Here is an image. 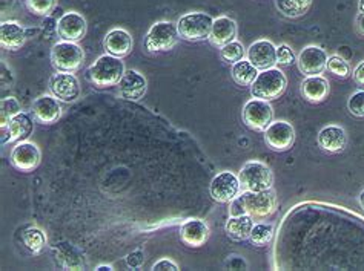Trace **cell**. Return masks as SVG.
<instances>
[{"instance_id": "obj_1", "label": "cell", "mask_w": 364, "mask_h": 271, "mask_svg": "<svg viewBox=\"0 0 364 271\" xmlns=\"http://www.w3.org/2000/svg\"><path fill=\"white\" fill-rule=\"evenodd\" d=\"M277 209L274 189L263 192H245L231 202V216L251 215L252 218H266Z\"/></svg>"}, {"instance_id": "obj_2", "label": "cell", "mask_w": 364, "mask_h": 271, "mask_svg": "<svg viewBox=\"0 0 364 271\" xmlns=\"http://www.w3.org/2000/svg\"><path fill=\"white\" fill-rule=\"evenodd\" d=\"M124 71L127 70H124L122 59L111 54H105L90 66L88 79L99 89L112 88V86L120 83Z\"/></svg>"}, {"instance_id": "obj_3", "label": "cell", "mask_w": 364, "mask_h": 271, "mask_svg": "<svg viewBox=\"0 0 364 271\" xmlns=\"http://www.w3.org/2000/svg\"><path fill=\"white\" fill-rule=\"evenodd\" d=\"M287 79L283 71L279 67L260 71L255 82L251 84V94L254 99H260L266 101L277 100L286 91Z\"/></svg>"}, {"instance_id": "obj_4", "label": "cell", "mask_w": 364, "mask_h": 271, "mask_svg": "<svg viewBox=\"0 0 364 271\" xmlns=\"http://www.w3.org/2000/svg\"><path fill=\"white\" fill-rule=\"evenodd\" d=\"M214 18L206 13L196 11L181 16L177 22V31L180 38L186 42L206 40L213 31Z\"/></svg>"}, {"instance_id": "obj_5", "label": "cell", "mask_w": 364, "mask_h": 271, "mask_svg": "<svg viewBox=\"0 0 364 271\" xmlns=\"http://www.w3.org/2000/svg\"><path fill=\"white\" fill-rule=\"evenodd\" d=\"M85 60L82 48L74 42H59L51 50V65L57 72H77Z\"/></svg>"}, {"instance_id": "obj_6", "label": "cell", "mask_w": 364, "mask_h": 271, "mask_svg": "<svg viewBox=\"0 0 364 271\" xmlns=\"http://www.w3.org/2000/svg\"><path fill=\"white\" fill-rule=\"evenodd\" d=\"M242 190L245 192H263L267 189H272L274 184V173L262 161H249L242 167L240 173Z\"/></svg>"}, {"instance_id": "obj_7", "label": "cell", "mask_w": 364, "mask_h": 271, "mask_svg": "<svg viewBox=\"0 0 364 271\" xmlns=\"http://www.w3.org/2000/svg\"><path fill=\"white\" fill-rule=\"evenodd\" d=\"M178 37L177 23L157 22L149 28L145 38V48L149 52H165L176 46Z\"/></svg>"}, {"instance_id": "obj_8", "label": "cell", "mask_w": 364, "mask_h": 271, "mask_svg": "<svg viewBox=\"0 0 364 271\" xmlns=\"http://www.w3.org/2000/svg\"><path fill=\"white\" fill-rule=\"evenodd\" d=\"M274 120V109L269 101L252 99L243 108V121L249 129L264 132Z\"/></svg>"}, {"instance_id": "obj_9", "label": "cell", "mask_w": 364, "mask_h": 271, "mask_svg": "<svg viewBox=\"0 0 364 271\" xmlns=\"http://www.w3.org/2000/svg\"><path fill=\"white\" fill-rule=\"evenodd\" d=\"M210 197L222 204L232 202L242 192V184L238 175L232 172H220L209 186Z\"/></svg>"}, {"instance_id": "obj_10", "label": "cell", "mask_w": 364, "mask_h": 271, "mask_svg": "<svg viewBox=\"0 0 364 271\" xmlns=\"http://www.w3.org/2000/svg\"><path fill=\"white\" fill-rule=\"evenodd\" d=\"M264 141L275 152L289 150L295 143L294 126L287 121H272L264 131Z\"/></svg>"}, {"instance_id": "obj_11", "label": "cell", "mask_w": 364, "mask_h": 271, "mask_svg": "<svg viewBox=\"0 0 364 271\" xmlns=\"http://www.w3.org/2000/svg\"><path fill=\"white\" fill-rule=\"evenodd\" d=\"M34 117L26 112H21L2 126V146L6 143H22L31 137L34 131Z\"/></svg>"}, {"instance_id": "obj_12", "label": "cell", "mask_w": 364, "mask_h": 271, "mask_svg": "<svg viewBox=\"0 0 364 271\" xmlns=\"http://www.w3.org/2000/svg\"><path fill=\"white\" fill-rule=\"evenodd\" d=\"M50 89L59 101L73 103L80 96V83L74 74L55 72L50 79Z\"/></svg>"}, {"instance_id": "obj_13", "label": "cell", "mask_w": 364, "mask_h": 271, "mask_svg": "<svg viewBox=\"0 0 364 271\" xmlns=\"http://www.w3.org/2000/svg\"><path fill=\"white\" fill-rule=\"evenodd\" d=\"M328 52L321 50L320 46H306L300 52L299 59H296V65L299 70L306 75H321L326 70H328Z\"/></svg>"}, {"instance_id": "obj_14", "label": "cell", "mask_w": 364, "mask_h": 271, "mask_svg": "<svg viewBox=\"0 0 364 271\" xmlns=\"http://www.w3.org/2000/svg\"><path fill=\"white\" fill-rule=\"evenodd\" d=\"M55 30H57V35H59L62 40L77 43L86 35L88 25H86V21L82 14L71 11V13L63 14L59 18Z\"/></svg>"}, {"instance_id": "obj_15", "label": "cell", "mask_w": 364, "mask_h": 271, "mask_svg": "<svg viewBox=\"0 0 364 271\" xmlns=\"http://www.w3.org/2000/svg\"><path fill=\"white\" fill-rule=\"evenodd\" d=\"M41 158H42L41 149L37 148L34 143L22 141V143H17L14 146L11 157H9V161H11V164L17 170L33 172L41 164Z\"/></svg>"}, {"instance_id": "obj_16", "label": "cell", "mask_w": 364, "mask_h": 271, "mask_svg": "<svg viewBox=\"0 0 364 271\" xmlns=\"http://www.w3.org/2000/svg\"><path fill=\"white\" fill-rule=\"evenodd\" d=\"M246 57L258 71L271 70L277 65V46L271 40L262 38L249 46Z\"/></svg>"}, {"instance_id": "obj_17", "label": "cell", "mask_w": 364, "mask_h": 271, "mask_svg": "<svg viewBox=\"0 0 364 271\" xmlns=\"http://www.w3.org/2000/svg\"><path fill=\"white\" fill-rule=\"evenodd\" d=\"M119 86V95L124 100L139 101L148 91V82L143 74L136 70L124 71Z\"/></svg>"}, {"instance_id": "obj_18", "label": "cell", "mask_w": 364, "mask_h": 271, "mask_svg": "<svg viewBox=\"0 0 364 271\" xmlns=\"http://www.w3.org/2000/svg\"><path fill=\"white\" fill-rule=\"evenodd\" d=\"M31 115L41 124H54L62 117V108L54 95H41L33 101Z\"/></svg>"}, {"instance_id": "obj_19", "label": "cell", "mask_w": 364, "mask_h": 271, "mask_svg": "<svg viewBox=\"0 0 364 271\" xmlns=\"http://www.w3.org/2000/svg\"><path fill=\"white\" fill-rule=\"evenodd\" d=\"M317 143L321 150L328 153H338L348 146V133L341 126L329 124L320 131Z\"/></svg>"}, {"instance_id": "obj_20", "label": "cell", "mask_w": 364, "mask_h": 271, "mask_svg": "<svg viewBox=\"0 0 364 271\" xmlns=\"http://www.w3.org/2000/svg\"><path fill=\"white\" fill-rule=\"evenodd\" d=\"M237 22L231 17H217L214 18V23H213V31H210V35L208 40L210 42V45L215 46V48H223L225 45L231 43L235 40L237 37Z\"/></svg>"}, {"instance_id": "obj_21", "label": "cell", "mask_w": 364, "mask_h": 271, "mask_svg": "<svg viewBox=\"0 0 364 271\" xmlns=\"http://www.w3.org/2000/svg\"><path fill=\"white\" fill-rule=\"evenodd\" d=\"M103 46L108 54L123 59V57L129 55V52L132 51L134 40L127 30H123V28H114L105 37Z\"/></svg>"}, {"instance_id": "obj_22", "label": "cell", "mask_w": 364, "mask_h": 271, "mask_svg": "<svg viewBox=\"0 0 364 271\" xmlns=\"http://www.w3.org/2000/svg\"><path fill=\"white\" fill-rule=\"evenodd\" d=\"M180 238L189 247H202L209 238V227L202 219H189L181 226Z\"/></svg>"}, {"instance_id": "obj_23", "label": "cell", "mask_w": 364, "mask_h": 271, "mask_svg": "<svg viewBox=\"0 0 364 271\" xmlns=\"http://www.w3.org/2000/svg\"><path fill=\"white\" fill-rule=\"evenodd\" d=\"M53 253L55 258V262L65 270H83L85 268V258L80 251L71 244H62L55 245L53 248Z\"/></svg>"}, {"instance_id": "obj_24", "label": "cell", "mask_w": 364, "mask_h": 271, "mask_svg": "<svg viewBox=\"0 0 364 271\" xmlns=\"http://www.w3.org/2000/svg\"><path fill=\"white\" fill-rule=\"evenodd\" d=\"M301 95L309 103H321L329 95V82L321 75L306 77L301 83Z\"/></svg>"}, {"instance_id": "obj_25", "label": "cell", "mask_w": 364, "mask_h": 271, "mask_svg": "<svg viewBox=\"0 0 364 271\" xmlns=\"http://www.w3.org/2000/svg\"><path fill=\"white\" fill-rule=\"evenodd\" d=\"M25 28L17 22H2L0 25V43L8 51H17L25 45Z\"/></svg>"}, {"instance_id": "obj_26", "label": "cell", "mask_w": 364, "mask_h": 271, "mask_svg": "<svg viewBox=\"0 0 364 271\" xmlns=\"http://www.w3.org/2000/svg\"><path fill=\"white\" fill-rule=\"evenodd\" d=\"M254 226V218L251 215L231 216L226 222V233L234 240H246L251 238Z\"/></svg>"}, {"instance_id": "obj_27", "label": "cell", "mask_w": 364, "mask_h": 271, "mask_svg": "<svg viewBox=\"0 0 364 271\" xmlns=\"http://www.w3.org/2000/svg\"><path fill=\"white\" fill-rule=\"evenodd\" d=\"M258 71L257 67L249 62L247 59L245 60H240L232 65V70H231V75H232V80L238 84V86H251L257 75H258Z\"/></svg>"}, {"instance_id": "obj_28", "label": "cell", "mask_w": 364, "mask_h": 271, "mask_svg": "<svg viewBox=\"0 0 364 271\" xmlns=\"http://www.w3.org/2000/svg\"><path fill=\"white\" fill-rule=\"evenodd\" d=\"M275 6L282 16L296 18L309 11L312 6V0H275Z\"/></svg>"}, {"instance_id": "obj_29", "label": "cell", "mask_w": 364, "mask_h": 271, "mask_svg": "<svg viewBox=\"0 0 364 271\" xmlns=\"http://www.w3.org/2000/svg\"><path fill=\"white\" fill-rule=\"evenodd\" d=\"M22 240L25 247L34 255H39L43 250V247L46 245V236L43 231L37 227L26 228L22 235Z\"/></svg>"}, {"instance_id": "obj_30", "label": "cell", "mask_w": 364, "mask_h": 271, "mask_svg": "<svg viewBox=\"0 0 364 271\" xmlns=\"http://www.w3.org/2000/svg\"><path fill=\"white\" fill-rule=\"evenodd\" d=\"M246 54H247V51L245 50L243 43L237 42V40L225 45L223 48H220V57H222L223 62H226L229 65H234L237 62L243 60Z\"/></svg>"}, {"instance_id": "obj_31", "label": "cell", "mask_w": 364, "mask_h": 271, "mask_svg": "<svg viewBox=\"0 0 364 271\" xmlns=\"http://www.w3.org/2000/svg\"><path fill=\"white\" fill-rule=\"evenodd\" d=\"M274 238V226L269 224V222H262V224H255L252 228V233H251V242L254 245L258 247H263L266 244H269Z\"/></svg>"}, {"instance_id": "obj_32", "label": "cell", "mask_w": 364, "mask_h": 271, "mask_svg": "<svg viewBox=\"0 0 364 271\" xmlns=\"http://www.w3.org/2000/svg\"><path fill=\"white\" fill-rule=\"evenodd\" d=\"M17 114H21V103L14 96L2 99V103H0V123H2V126L8 124V121Z\"/></svg>"}, {"instance_id": "obj_33", "label": "cell", "mask_w": 364, "mask_h": 271, "mask_svg": "<svg viewBox=\"0 0 364 271\" xmlns=\"http://www.w3.org/2000/svg\"><path fill=\"white\" fill-rule=\"evenodd\" d=\"M328 71L333 75L340 77V79H348L352 74L349 63L340 55H332L328 60Z\"/></svg>"}, {"instance_id": "obj_34", "label": "cell", "mask_w": 364, "mask_h": 271, "mask_svg": "<svg viewBox=\"0 0 364 271\" xmlns=\"http://www.w3.org/2000/svg\"><path fill=\"white\" fill-rule=\"evenodd\" d=\"M57 0H26V6L36 16H50L55 8Z\"/></svg>"}, {"instance_id": "obj_35", "label": "cell", "mask_w": 364, "mask_h": 271, "mask_svg": "<svg viewBox=\"0 0 364 271\" xmlns=\"http://www.w3.org/2000/svg\"><path fill=\"white\" fill-rule=\"evenodd\" d=\"M348 109L353 117H364V91H358L350 95V99L348 100Z\"/></svg>"}, {"instance_id": "obj_36", "label": "cell", "mask_w": 364, "mask_h": 271, "mask_svg": "<svg viewBox=\"0 0 364 271\" xmlns=\"http://www.w3.org/2000/svg\"><path fill=\"white\" fill-rule=\"evenodd\" d=\"M295 62H296V57H295V52L291 50L289 45L283 43L277 48V65L291 66Z\"/></svg>"}, {"instance_id": "obj_37", "label": "cell", "mask_w": 364, "mask_h": 271, "mask_svg": "<svg viewBox=\"0 0 364 271\" xmlns=\"http://www.w3.org/2000/svg\"><path fill=\"white\" fill-rule=\"evenodd\" d=\"M152 270L154 271H161V270H169V271H177L178 265L171 259H160L159 262L152 265Z\"/></svg>"}, {"instance_id": "obj_38", "label": "cell", "mask_w": 364, "mask_h": 271, "mask_svg": "<svg viewBox=\"0 0 364 271\" xmlns=\"http://www.w3.org/2000/svg\"><path fill=\"white\" fill-rule=\"evenodd\" d=\"M352 77H353V82H355L358 86H361V88H364V60L357 65V67L352 72Z\"/></svg>"}, {"instance_id": "obj_39", "label": "cell", "mask_w": 364, "mask_h": 271, "mask_svg": "<svg viewBox=\"0 0 364 271\" xmlns=\"http://www.w3.org/2000/svg\"><path fill=\"white\" fill-rule=\"evenodd\" d=\"M355 28L360 35H364V13H360L355 18Z\"/></svg>"}, {"instance_id": "obj_40", "label": "cell", "mask_w": 364, "mask_h": 271, "mask_svg": "<svg viewBox=\"0 0 364 271\" xmlns=\"http://www.w3.org/2000/svg\"><path fill=\"white\" fill-rule=\"evenodd\" d=\"M358 202H360L361 209L364 210V190H361V193H360V197H358Z\"/></svg>"}, {"instance_id": "obj_41", "label": "cell", "mask_w": 364, "mask_h": 271, "mask_svg": "<svg viewBox=\"0 0 364 271\" xmlns=\"http://www.w3.org/2000/svg\"><path fill=\"white\" fill-rule=\"evenodd\" d=\"M102 270H108V271H111V270H112V267H109V265H100V267H97V271H102Z\"/></svg>"}, {"instance_id": "obj_42", "label": "cell", "mask_w": 364, "mask_h": 271, "mask_svg": "<svg viewBox=\"0 0 364 271\" xmlns=\"http://www.w3.org/2000/svg\"><path fill=\"white\" fill-rule=\"evenodd\" d=\"M6 2H8L9 5H11V4H13V0H2V11H5V8H6L5 5H6Z\"/></svg>"}, {"instance_id": "obj_43", "label": "cell", "mask_w": 364, "mask_h": 271, "mask_svg": "<svg viewBox=\"0 0 364 271\" xmlns=\"http://www.w3.org/2000/svg\"><path fill=\"white\" fill-rule=\"evenodd\" d=\"M358 9H360V13H364V0H360L358 2Z\"/></svg>"}]
</instances>
